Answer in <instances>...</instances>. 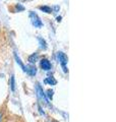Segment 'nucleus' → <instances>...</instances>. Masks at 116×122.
Instances as JSON below:
<instances>
[{
    "mask_svg": "<svg viewBox=\"0 0 116 122\" xmlns=\"http://www.w3.org/2000/svg\"><path fill=\"white\" fill-rule=\"evenodd\" d=\"M40 66H41L42 69H43V70H46V71H48V70L51 69V63H50V62H49V60H48V59H46V58H44V59H42V60H41Z\"/></svg>",
    "mask_w": 116,
    "mask_h": 122,
    "instance_id": "nucleus-4",
    "label": "nucleus"
},
{
    "mask_svg": "<svg viewBox=\"0 0 116 122\" xmlns=\"http://www.w3.org/2000/svg\"><path fill=\"white\" fill-rule=\"evenodd\" d=\"M36 90H37V94H38V98L40 99V100L44 103V104L46 105H49V103H48V100H47V98H46V95L44 94V92H43V89L40 86V85L39 83H37V86H36Z\"/></svg>",
    "mask_w": 116,
    "mask_h": 122,
    "instance_id": "nucleus-3",
    "label": "nucleus"
},
{
    "mask_svg": "<svg viewBox=\"0 0 116 122\" xmlns=\"http://www.w3.org/2000/svg\"><path fill=\"white\" fill-rule=\"evenodd\" d=\"M45 83H47V85H50V86H55L57 83V81L54 77H52V76H49V77H47L45 79Z\"/></svg>",
    "mask_w": 116,
    "mask_h": 122,
    "instance_id": "nucleus-7",
    "label": "nucleus"
},
{
    "mask_svg": "<svg viewBox=\"0 0 116 122\" xmlns=\"http://www.w3.org/2000/svg\"><path fill=\"white\" fill-rule=\"evenodd\" d=\"M26 72H28L30 75H35L37 73V68L35 67L34 65H28L26 67Z\"/></svg>",
    "mask_w": 116,
    "mask_h": 122,
    "instance_id": "nucleus-5",
    "label": "nucleus"
},
{
    "mask_svg": "<svg viewBox=\"0 0 116 122\" xmlns=\"http://www.w3.org/2000/svg\"><path fill=\"white\" fill-rule=\"evenodd\" d=\"M14 58H15V60H16V62H17V63L19 64V66H21V67L22 68V70H24V71L26 72V66L24 65V64H22V62H21V59H19V58H18V57H17V55H16V54H15V55H14Z\"/></svg>",
    "mask_w": 116,
    "mask_h": 122,
    "instance_id": "nucleus-10",
    "label": "nucleus"
},
{
    "mask_svg": "<svg viewBox=\"0 0 116 122\" xmlns=\"http://www.w3.org/2000/svg\"><path fill=\"white\" fill-rule=\"evenodd\" d=\"M10 89L12 92H14V90H15V82H14V76L13 75L10 76Z\"/></svg>",
    "mask_w": 116,
    "mask_h": 122,
    "instance_id": "nucleus-11",
    "label": "nucleus"
},
{
    "mask_svg": "<svg viewBox=\"0 0 116 122\" xmlns=\"http://www.w3.org/2000/svg\"><path fill=\"white\" fill-rule=\"evenodd\" d=\"M30 20H31V22H32V25L35 26V28L39 29V28H42V26H43L41 18L39 17V15L37 13L33 12V11L30 12Z\"/></svg>",
    "mask_w": 116,
    "mask_h": 122,
    "instance_id": "nucleus-1",
    "label": "nucleus"
},
{
    "mask_svg": "<svg viewBox=\"0 0 116 122\" xmlns=\"http://www.w3.org/2000/svg\"><path fill=\"white\" fill-rule=\"evenodd\" d=\"M15 9H16L17 11H22V10H25V7L21 6V4H16L15 5Z\"/></svg>",
    "mask_w": 116,
    "mask_h": 122,
    "instance_id": "nucleus-13",
    "label": "nucleus"
},
{
    "mask_svg": "<svg viewBox=\"0 0 116 122\" xmlns=\"http://www.w3.org/2000/svg\"><path fill=\"white\" fill-rule=\"evenodd\" d=\"M57 57H58V60H59L61 66H62L63 71L65 72V73H66V72L68 71V69L66 68V64H67V61H68L67 56L65 55L63 52H58V53H57Z\"/></svg>",
    "mask_w": 116,
    "mask_h": 122,
    "instance_id": "nucleus-2",
    "label": "nucleus"
},
{
    "mask_svg": "<svg viewBox=\"0 0 116 122\" xmlns=\"http://www.w3.org/2000/svg\"><path fill=\"white\" fill-rule=\"evenodd\" d=\"M38 59H39V54H38V53H34V54L29 56V59L28 60H29V62L31 64H34V63L37 62Z\"/></svg>",
    "mask_w": 116,
    "mask_h": 122,
    "instance_id": "nucleus-6",
    "label": "nucleus"
},
{
    "mask_svg": "<svg viewBox=\"0 0 116 122\" xmlns=\"http://www.w3.org/2000/svg\"><path fill=\"white\" fill-rule=\"evenodd\" d=\"M58 9H59V7H58V6H55V7H54V10H55V11H57Z\"/></svg>",
    "mask_w": 116,
    "mask_h": 122,
    "instance_id": "nucleus-15",
    "label": "nucleus"
},
{
    "mask_svg": "<svg viewBox=\"0 0 116 122\" xmlns=\"http://www.w3.org/2000/svg\"><path fill=\"white\" fill-rule=\"evenodd\" d=\"M47 97H48L49 100H52V98H53V91L52 90L47 91Z\"/></svg>",
    "mask_w": 116,
    "mask_h": 122,
    "instance_id": "nucleus-12",
    "label": "nucleus"
},
{
    "mask_svg": "<svg viewBox=\"0 0 116 122\" xmlns=\"http://www.w3.org/2000/svg\"><path fill=\"white\" fill-rule=\"evenodd\" d=\"M2 117H3V115H2V113H1V112H0V122H1V121H2Z\"/></svg>",
    "mask_w": 116,
    "mask_h": 122,
    "instance_id": "nucleus-14",
    "label": "nucleus"
},
{
    "mask_svg": "<svg viewBox=\"0 0 116 122\" xmlns=\"http://www.w3.org/2000/svg\"><path fill=\"white\" fill-rule=\"evenodd\" d=\"M39 9H40L41 11H43V12H45V13H51V12H53V9L51 8V7L47 6V5L39 6Z\"/></svg>",
    "mask_w": 116,
    "mask_h": 122,
    "instance_id": "nucleus-8",
    "label": "nucleus"
},
{
    "mask_svg": "<svg viewBox=\"0 0 116 122\" xmlns=\"http://www.w3.org/2000/svg\"><path fill=\"white\" fill-rule=\"evenodd\" d=\"M61 20V16H58L57 17V21H60Z\"/></svg>",
    "mask_w": 116,
    "mask_h": 122,
    "instance_id": "nucleus-16",
    "label": "nucleus"
},
{
    "mask_svg": "<svg viewBox=\"0 0 116 122\" xmlns=\"http://www.w3.org/2000/svg\"><path fill=\"white\" fill-rule=\"evenodd\" d=\"M38 40H39V43H40V47H41V49H43V50H46V49H47V44H46L45 40L41 39V38H39Z\"/></svg>",
    "mask_w": 116,
    "mask_h": 122,
    "instance_id": "nucleus-9",
    "label": "nucleus"
}]
</instances>
